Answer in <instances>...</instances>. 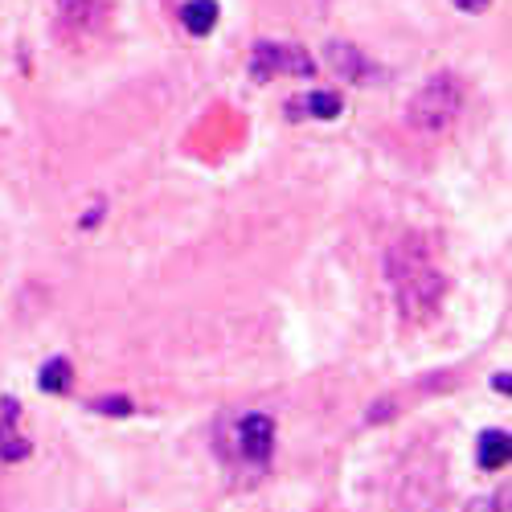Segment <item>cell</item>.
Segmentation results:
<instances>
[{"mask_svg":"<svg viewBox=\"0 0 512 512\" xmlns=\"http://www.w3.org/2000/svg\"><path fill=\"white\" fill-rule=\"evenodd\" d=\"M386 279L394 287V300L402 308L406 320H431L435 308L443 304V291H447V279L443 271L435 267L431 250H426L418 238H402L390 246L386 254Z\"/></svg>","mask_w":512,"mask_h":512,"instance_id":"obj_1","label":"cell"},{"mask_svg":"<svg viewBox=\"0 0 512 512\" xmlns=\"http://www.w3.org/2000/svg\"><path fill=\"white\" fill-rule=\"evenodd\" d=\"M459 111H463V82H459L455 74H435V78L410 99L406 123L414 127V132L435 136V132H447V127L459 119Z\"/></svg>","mask_w":512,"mask_h":512,"instance_id":"obj_2","label":"cell"},{"mask_svg":"<svg viewBox=\"0 0 512 512\" xmlns=\"http://www.w3.org/2000/svg\"><path fill=\"white\" fill-rule=\"evenodd\" d=\"M275 74L308 78V74H316V62L300 46H275V41H263V46H254V54H250V78L271 82Z\"/></svg>","mask_w":512,"mask_h":512,"instance_id":"obj_3","label":"cell"},{"mask_svg":"<svg viewBox=\"0 0 512 512\" xmlns=\"http://www.w3.org/2000/svg\"><path fill=\"white\" fill-rule=\"evenodd\" d=\"M234 443H238V455L254 467H267L271 463V451H275V422L267 414H246L238 418L234 426Z\"/></svg>","mask_w":512,"mask_h":512,"instance_id":"obj_4","label":"cell"},{"mask_svg":"<svg viewBox=\"0 0 512 512\" xmlns=\"http://www.w3.org/2000/svg\"><path fill=\"white\" fill-rule=\"evenodd\" d=\"M328 62H332V70H336L340 78H349V82H365V78H373L365 54L353 50V46H345V41H332V46H328Z\"/></svg>","mask_w":512,"mask_h":512,"instance_id":"obj_5","label":"cell"},{"mask_svg":"<svg viewBox=\"0 0 512 512\" xmlns=\"http://www.w3.org/2000/svg\"><path fill=\"white\" fill-rule=\"evenodd\" d=\"M13 418H17V402H5V418H0V459H5V463L29 455V443L13 426Z\"/></svg>","mask_w":512,"mask_h":512,"instance_id":"obj_6","label":"cell"},{"mask_svg":"<svg viewBox=\"0 0 512 512\" xmlns=\"http://www.w3.org/2000/svg\"><path fill=\"white\" fill-rule=\"evenodd\" d=\"M181 21L189 33L205 37V33H213V25H218V5H213V0H185Z\"/></svg>","mask_w":512,"mask_h":512,"instance_id":"obj_7","label":"cell"},{"mask_svg":"<svg viewBox=\"0 0 512 512\" xmlns=\"http://www.w3.org/2000/svg\"><path fill=\"white\" fill-rule=\"evenodd\" d=\"M476 459L484 472H496V467L508 463V435L504 431H484L480 435V447H476Z\"/></svg>","mask_w":512,"mask_h":512,"instance_id":"obj_8","label":"cell"},{"mask_svg":"<svg viewBox=\"0 0 512 512\" xmlns=\"http://www.w3.org/2000/svg\"><path fill=\"white\" fill-rule=\"evenodd\" d=\"M62 13H66V21L74 29L87 33L99 21V13H103V0H62Z\"/></svg>","mask_w":512,"mask_h":512,"instance_id":"obj_9","label":"cell"},{"mask_svg":"<svg viewBox=\"0 0 512 512\" xmlns=\"http://www.w3.org/2000/svg\"><path fill=\"white\" fill-rule=\"evenodd\" d=\"M41 390L46 394H66L70 390V381H74V373H70V361H50L46 369H41Z\"/></svg>","mask_w":512,"mask_h":512,"instance_id":"obj_10","label":"cell"},{"mask_svg":"<svg viewBox=\"0 0 512 512\" xmlns=\"http://www.w3.org/2000/svg\"><path fill=\"white\" fill-rule=\"evenodd\" d=\"M304 107H308V115H316V119H336L345 103H340V95H332V91H316V95L304 99Z\"/></svg>","mask_w":512,"mask_h":512,"instance_id":"obj_11","label":"cell"},{"mask_svg":"<svg viewBox=\"0 0 512 512\" xmlns=\"http://www.w3.org/2000/svg\"><path fill=\"white\" fill-rule=\"evenodd\" d=\"M91 410L95 414H123L127 418V414H132V402H127V398H95Z\"/></svg>","mask_w":512,"mask_h":512,"instance_id":"obj_12","label":"cell"},{"mask_svg":"<svg viewBox=\"0 0 512 512\" xmlns=\"http://www.w3.org/2000/svg\"><path fill=\"white\" fill-rule=\"evenodd\" d=\"M455 9H463V13H484L488 0H455Z\"/></svg>","mask_w":512,"mask_h":512,"instance_id":"obj_13","label":"cell"}]
</instances>
